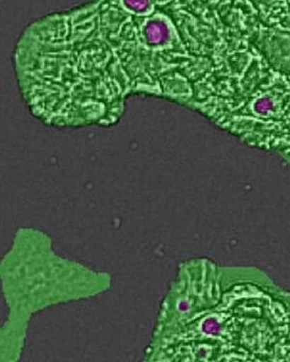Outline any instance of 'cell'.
I'll use <instances>...</instances> for the list:
<instances>
[{"instance_id":"6da1fadb","label":"cell","mask_w":290,"mask_h":362,"mask_svg":"<svg viewBox=\"0 0 290 362\" xmlns=\"http://www.w3.org/2000/svg\"><path fill=\"white\" fill-rule=\"evenodd\" d=\"M166 313L170 361L290 362V291L257 267L184 263Z\"/></svg>"},{"instance_id":"7a4b0ae2","label":"cell","mask_w":290,"mask_h":362,"mask_svg":"<svg viewBox=\"0 0 290 362\" xmlns=\"http://www.w3.org/2000/svg\"><path fill=\"white\" fill-rule=\"evenodd\" d=\"M250 147L290 149V25L246 28L224 52L202 112Z\"/></svg>"}]
</instances>
